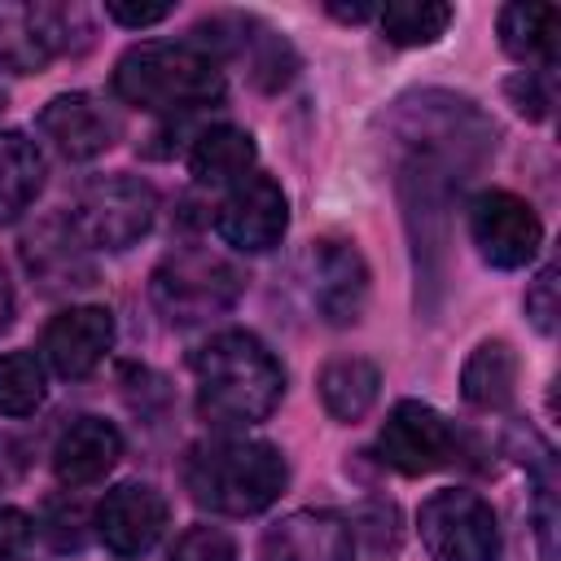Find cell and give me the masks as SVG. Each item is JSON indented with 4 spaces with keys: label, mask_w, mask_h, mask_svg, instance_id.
Wrapping results in <instances>:
<instances>
[{
    "label": "cell",
    "mask_w": 561,
    "mask_h": 561,
    "mask_svg": "<svg viewBox=\"0 0 561 561\" xmlns=\"http://www.w3.org/2000/svg\"><path fill=\"white\" fill-rule=\"evenodd\" d=\"M557 35H561V9L557 4H504L500 9V44L513 61L526 70H548L557 61Z\"/></svg>",
    "instance_id": "7402d4cb"
},
{
    "label": "cell",
    "mask_w": 561,
    "mask_h": 561,
    "mask_svg": "<svg viewBox=\"0 0 561 561\" xmlns=\"http://www.w3.org/2000/svg\"><path fill=\"white\" fill-rule=\"evenodd\" d=\"M504 96L513 101V110L522 114V118H530V123H539V118H548V92H543V83H539V70H522V75H513V79H504Z\"/></svg>",
    "instance_id": "f1b7e54d"
},
{
    "label": "cell",
    "mask_w": 561,
    "mask_h": 561,
    "mask_svg": "<svg viewBox=\"0 0 561 561\" xmlns=\"http://www.w3.org/2000/svg\"><path fill=\"white\" fill-rule=\"evenodd\" d=\"M35 539V522L22 508H0V561H22Z\"/></svg>",
    "instance_id": "4dcf8cb0"
},
{
    "label": "cell",
    "mask_w": 561,
    "mask_h": 561,
    "mask_svg": "<svg viewBox=\"0 0 561 561\" xmlns=\"http://www.w3.org/2000/svg\"><path fill=\"white\" fill-rule=\"evenodd\" d=\"M171 561H237V543L219 526H188L175 539Z\"/></svg>",
    "instance_id": "4316f807"
},
{
    "label": "cell",
    "mask_w": 561,
    "mask_h": 561,
    "mask_svg": "<svg viewBox=\"0 0 561 561\" xmlns=\"http://www.w3.org/2000/svg\"><path fill=\"white\" fill-rule=\"evenodd\" d=\"M451 18H456V9L443 4V0H390V4L377 9L381 35L399 48H421V44L443 39Z\"/></svg>",
    "instance_id": "d4e9b609"
},
{
    "label": "cell",
    "mask_w": 561,
    "mask_h": 561,
    "mask_svg": "<svg viewBox=\"0 0 561 561\" xmlns=\"http://www.w3.org/2000/svg\"><path fill=\"white\" fill-rule=\"evenodd\" d=\"M193 44L202 53H224V57H241L250 66V79L267 92L285 88L298 70V53L289 48L285 35H276L272 26H263L259 18H241V13H215L206 22L193 26ZM219 61V57H215Z\"/></svg>",
    "instance_id": "30bf717a"
},
{
    "label": "cell",
    "mask_w": 561,
    "mask_h": 561,
    "mask_svg": "<svg viewBox=\"0 0 561 561\" xmlns=\"http://www.w3.org/2000/svg\"><path fill=\"white\" fill-rule=\"evenodd\" d=\"M469 237L482 254V263L500 272L526 267L543 245V224L535 206L508 188H486L469 202Z\"/></svg>",
    "instance_id": "9c48e42d"
},
{
    "label": "cell",
    "mask_w": 561,
    "mask_h": 561,
    "mask_svg": "<svg viewBox=\"0 0 561 561\" xmlns=\"http://www.w3.org/2000/svg\"><path fill=\"white\" fill-rule=\"evenodd\" d=\"M13 285H9V272H4V263H0V333L13 324Z\"/></svg>",
    "instance_id": "d6a6232c"
},
{
    "label": "cell",
    "mask_w": 561,
    "mask_h": 561,
    "mask_svg": "<svg viewBox=\"0 0 561 561\" xmlns=\"http://www.w3.org/2000/svg\"><path fill=\"white\" fill-rule=\"evenodd\" d=\"M4 105H9V92H4V88H0V114H4Z\"/></svg>",
    "instance_id": "d590c367"
},
{
    "label": "cell",
    "mask_w": 561,
    "mask_h": 561,
    "mask_svg": "<svg viewBox=\"0 0 561 561\" xmlns=\"http://www.w3.org/2000/svg\"><path fill=\"white\" fill-rule=\"evenodd\" d=\"M114 96L149 114H193L224 101V70L197 44H131L114 66Z\"/></svg>",
    "instance_id": "277c9868"
},
{
    "label": "cell",
    "mask_w": 561,
    "mask_h": 561,
    "mask_svg": "<svg viewBox=\"0 0 561 561\" xmlns=\"http://www.w3.org/2000/svg\"><path fill=\"white\" fill-rule=\"evenodd\" d=\"M197 416L215 430H245L276 412L285 394L280 359L245 329H224L193 355Z\"/></svg>",
    "instance_id": "7a4b0ae2"
},
{
    "label": "cell",
    "mask_w": 561,
    "mask_h": 561,
    "mask_svg": "<svg viewBox=\"0 0 561 561\" xmlns=\"http://www.w3.org/2000/svg\"><path fill=\"white\" fill-rule=\"evenodd\" d=\"M158 215V193L140 175H96L83 184L70 224L83 237V245L96 250H127L136 245Z\"/></svg>",
    "instance_id": "8992f818"
},
{
    "label": "cell",
    "mask_w": 561,
    "mask_h": 561,
    "mask_svg": "<svg viewBox=\"0 0 561 561\" xmlns=\"http://www.w3.org/2000/svg\"><path fill=\"white\" fill-rule=\"evenodd\" d=\"M416 526L430 561H500V522L478 491L465 486L434 491L421 504Z\"/></svg>",
    "instance_id": "52a82bcc"
},
{
    "label": "cell",
    "mask_w": 561,
    "mask_h": 561,
    "mask_svg": "<svg viewBox=\"0 0 561 561\" xmlns=\"http://www.w3.org/2000/svg\"><path fill=\"white\" fill-rule=\"evenodd\" d=\"M70 22H79V9L66 4H0V66L39 75L70 48Z\"/></svg>",
    "instance_id": "7c38bea8"
},
{
    "label": "cell",
    "mask_w": 561,
    "mask_h": 561,
    "mask_svg": "<svg viewBox=\"0 0 561 561\" xmlns=\"http://www.w3.org/2000/svg\"><path fill=\"white\" fill-rule=\"evenodd\" d=\"M517 373H522V359H517L513 342L486 337L473 346V355L460 368V394H465V403H473L482 412H504L517 394Z\"/></svg>",
    "instance_id": "ffe728a7"
},
{
    "label": "cell",
    "mask_w": 561,
    "mask_h": 561,
    "mask_svg": "<svg viewBox=\"0 0 561 561\" xmlns=\"http://www.w3.org/2000/svg\"><path fill=\"white\" fill-rule=\"evenodd\" d=\"M241 289H245L241 267L228 263L224 254L202 250V245L171 250L153 267V280H149L153 302L171 320H180V324H193V320H206V316L228 311L241 298Z\"/></svg>",
    "instance_id": "5b68a950"
},
{
    "label": "cell",
    "mask_w": 561,
    "mask_h": 561,
    "mask_svg": "<svg viewBox=\"0 0 561 561\" xmlns=\"http://www.w3.org/2000/svg\"><path fill=\"white\" fill-rule=\"evenodd\" d=\"M460 430L430 403H416V399H403L390 408L381 434H377V451L390 469L408 473V478H421V473H434V469H447L451 460H460Z\"/></svg>",
    "instance_id": "ba28073f"
},
{
    "label": "cell",
    "mask_w": 561,
    "mask_h": 561,
    "mask_svg": "<svg viewBox=\"0 0 561 561\" xmlns=\"http://www.w3.org/2000/svg\"><path fill=\"white\" fill-rule=\"evenodd\" d=\"M22 263L44 294H75L96 280L83 237L75 232L70 215H48L22 237Z\"/></svg>",
    "instance_id": "5bb4252c"
},
{
    "label": "cell",
    "mask_w": 561,
    "mask_h": 561,
    "mask_svg": "<svg viewBox=\"0 0 561 561\" xmlns=\"http://www.w3.org/2000/svg\"><path fill=\"white\" fill-rule=\"evenodd\" d=\"M123 460V434L105 416H79L53 447V473L61 486H92Z\"/></svg>",
    "instance_id": "d6986e66"
},
{
    "label": "cell",
    "mask_w": 561,
    "mask_h": 561,
    "mask_svg": "<svg viewBox=\"0 0 561 561\" xmlns=\"http://www.w3.org/2000/svg\"><path fill=\"white\" fill-rule=\"evenodd\" d=\"M289 228V202L272 175H250L241 180L215 210V232L245 254L272 250Z\"/></svg>",
    "instance_id": "4fadbf2b"
},
{
    "label": "cell",
    "mask_w": 561,
    "mask_h": 561,
    "mask_svg": "<svg viewBox=\"0 0 561 561\" xmlns=\"http://www.w3.org/2000/svg\"><path fill=\"white\" fill-rule=\"evenodd\" d=\"M351 535H368V543L377 552L381 548H394L399 543V513H394V504H368V508H359Z\"/></svg>",
    "instance_id": "f546056e"
},
{
    "label": "cell",
    "mask_w": 561,
    "mask_h": 561,
    "mask_svg": "<svg viewBox=\"0 0 561 561\" xmlns=\"http://www.w3.org/2000/svg\"><path fill=\"white\" fill-rule=\"evenodd\" d=\"M390 123H394V145H403L394 184L416 254V276L425 289H438L451 202L491 162L500 131L469 96H451V92L403 96Z\"/></svg>",
    "instance_id": "6da1fadb"
},
{
    "label": "cell",
    "mask_w": 561,
    "mask_h": 561,
    "mask_svg": "<svg viewBox=\"0 0 561 561\" xmlns=\"http://www.w3.org/2000/svg\"><path fill=\"white\" fill-rule=\"evenodd\" d=\"M250 167H254V136L232 123L197 131V140L188 149V171L206 188L241 184V180H250Z\"/></svg>",
    "instance_id": "603a6c76"
},
{
    "label": "cell",
    "mask_w": 561,
    "mask_h": 561,
    "mask_svg": "<svg viewBox=\"0 0 561 561\" xmlns=\"http://www.w3.org/2000/svg\"><path fill=\"white\" fill-rule=\"evenodd\" d=\"M180 478H184V491L193 495L197 508L250 517V513H263L267 504L280 500V491L289 482V465L272 443L210 438V443L188 447Z\"/></svg>",
    "instance_id": "3957f363"
},
{
    "label": "cell",
    "mask_w": 561,
    "mask_h": 561,
    "mask_svg": "<svg viewBox=\"0 0 561 561\" xmlns=\"http://www.w3.org/2000/svg\"><path fill=\"white\" fill-rule=\"evenodd\" d=\"M44 188V153L26 131H0V224H13Z\"/></svg>",
    "instance_id": "cb8c5ba5"
},
{
    "label": "cell",
    "mask_w": 561,
    "mask_h": 561,
    "mask_svg": "<svg viewBox=\"0 0 561 561\" xmlns=\"http://www.w3.org/2000/svg\"><path fill=\"white\" fill-rule=\"evenodd\" d=\"M39 131H44L66 158L83 162V158L105 153V149L118 140L123 123H118V114H114L105 101H96L92 92H61V96H53V101L39 110Z\"/></svg>",
    "instance_id": "e0dca14e"
},
{
    "label": "cell",
    "mask_w": 561,
    "mask_h": 561,
    "mask_svg": "<svg viewBox=\"0 0 561 561\" xmlns=\"http://www.w3.org/2000/svg\"><path fill=\"white\" fill-rule=\"evenodd\" d=\"M9 478H13V473H9V469H4V456H0V486H4V482H9Z\"/></svg>",
    "instance_id": "e575fe53"
},
{
    "label": "cell",
    "mask_w": 561,
    "mask_h": 561,
    "mask_svg": "<svg viewBox=\"0 0 561 561\" xmlns=\"http://www.w3.org/2000/svg\"><path fill=\"white\" fill-rule=\"evenodd\" d=\"M110 346H114V316H110V307L88 302V307H66L61 316H53L44 324L39 359L57 377L79 381L105 359Z\"/></svg>",
    "instance_id": "9a60e30c"
},
{
    "label": "cell",
    "mask_w": 561,
    "mask_h": 561,
    "mask_svg": "<svg viewBox=\"0 0 561 561\" xmlns=\"http://www.w3.org/2000/svg\"><path fill=\"white\" fill-rule=\"evenodd\" d=\"M48 394L44 359L35 351L0 355V416H31Z\"/></svg>",
    "instance_id": "484cf974"
},
{
    "label": "cell",
    "mask_w": 561,
    "mask_h": 561,
    "mask_svg": "<svg viewBox=\"0 0 561 561\" xmlns=\"http://www.w3.org/2000/svg\"><path fill=\"white\" fill-rule=\"evenodd\" d=\"M351 548L355 535L342 517L302 508L263 530L259 561H351Z\"/></svg>",
    "instance_id": "ac0fdd59"
},
{
    "label": "cell",
    "mask_w": 561,
    "mask_h": 561,
    "mask_svg": "<svg viewBox=\"0 0 561 561\" xmlns=\"http://www.w3.org/2000/svg\"><path fill=\"white\" fill-rule=\"evenodd\" d=\"M329 13H333L337 22H368L377 9H373V4H329Z\"/></svg>",
    "instance_id": "836d02e7"
},
{
    "label": "cell",
    "mask_w": 561,
    "mask_h": 561,
    "mask_svg": "<svg viewBox=\"0 0 561 561\" xmlns=\"http://www.w3.org/2000/svg\"><path fill=\"white\" fill-rule=\"evenodd\" d=\"M105 18H114L118 26H158L171 18V4H136V0H105Z\"/></svg>",
    "instance_id": "1f68e13d"
},
{
    "label": "cell",
    "mask_w": 561,
    "mask_h": 561,
    "mask_svg": "<svg viewBox=\"0 0 561 561\" xmlns=\"http://www.w3.org/2000/svg\"><path fill=\"white\" fill-rule=\"evenodd\" d=\"M167 530V500L149 482H118L96 504V535L118 557L149 552Z\"/></svg>",
    "instance_id": "2e32d148"
},
{
    "label": "cell",
    "mask_w": 561,
    "mask_h": 561,
    "mask_svg": "<svg viewBox=\"0 0 561 561\" xmlns=\"http://www.w3.org/2000/svg\"><path fill=\"white\" fill-rule=\"evenodd\" d=\"M316 386H320L324 412L333 421H342V425H355V421H364L373 412V403L381 394V368L373 359H364V355H337V359H329L320 368Z\"/></svg>",
    "instance_id": "44dd1931"
},
{
    "label": "cell",
    "mask_w": 561,
    "mask_h": 561,
    "mask_svg": "<svg viewBox=\"0 0 561 561\" xmlns=\"http://www.w3.org/2000/svg\"><path fill=\"white\" fill-rule=\"evenodd\" d=\"M307 289L311 307L329 324H355L368 302V263L355 250V241L324 237L307 250Z\"/></svg>",
    "instance_id": "8fae6325"
},
{
    "label": "cell",
    "mask_w": 561,
    "mask_h": 561,
    "mask_svg": "<svg viewBox=\"0 0 561 561\" xmlns=\"http://www.w3.org/2000/svg\"><path fill=\"white\" fill-rule=\"evenodd\" d=\"M526 316H530L535 333H543V337L557 333V316H561V302H557V263L539 267V276L530 280V289H526Z\"/></svg>",
    "instance_id": "83f0119b"
}]
</instances>
